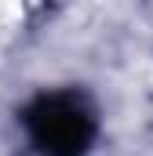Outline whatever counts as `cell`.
<instances>
[{
	"mask_svg": "<svg viewBox=\"0 0 153 156\" xmlns=\"http://www.w3.org/2000/svg\"><path fill=\"white\" fill-rule=\"evenodd\" d=\"M26 131L40 156H84L99 123L80 91H51L26 109Z\"/></svg>",
	"mask_w": 153,
	"mask_h": 156,
	"instance_id": "1",
	"label": "cell"
}]
</instances>
